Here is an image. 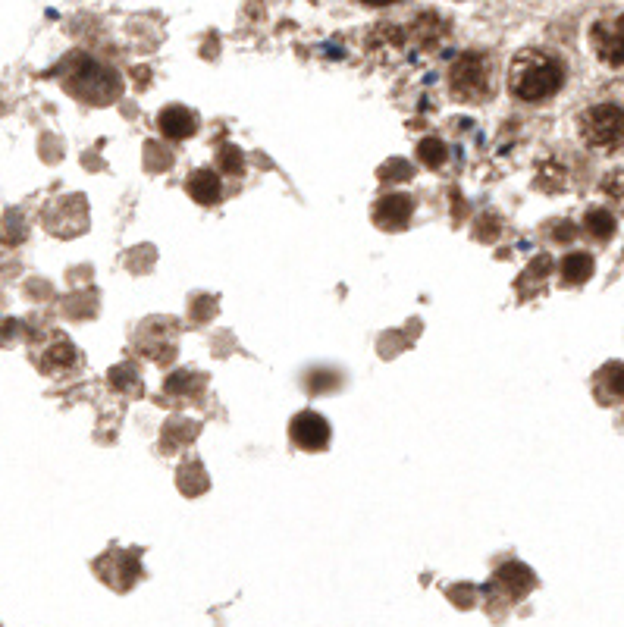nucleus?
I'll return each instance as SVG.
<instances>
[{"label": "nucleus", "mask_w": 624, "mask_h": 627, "mask_svg": "<svg viewBox=\"0 0 624 627\" xmlns=\"http://www.w3.org/2000/svg\"><path fill=\"white\" fill-rule=\"evenodd\" d=\"M565 82L562 63L546 51H521L508 69V88L518 101L537 104L552 98Z\"/></svg>", "instance_id": "f257e3e1"}, {"label": "nucleus", "mask_w": 624, "mask_h": 627, "mask_svg": "<svg viewBox=\"0 0 624 627\" xmlns=\"http://www.w3.org/2000/svg\"><path fill=\"white\" fill-rule=\"evenodd\" d=\"M449 88L458 101H468V104L487 101L493 95V63L483 54L458 57L449 73Z\"/></svg>", "instance_id": "f03ea898"}, {"label": "nucleus", "mask_w": 624, "mask_h": 627, "mask_svg": "<svg viewBox=\"0 0 624 627\" xmlns=\"http://www.w3.org/2000/svg\"><path fill=\"white\" fill-rule=\"evenodd\" d=\"M581 138L587 148L612 151L624 145V110L615 104H596L581 116Z\"/></svg>", "instance_id": "7ed1b4c3"}, {"label": "nucleus", "mask_w": 624, "mask_h": 627, "mask_svg": "<svg viewBox=\"0 0 624 627\" xmlns=\"http://www.w3.org/2000/svg\"><path fill=\"white\" fill-rule=\"evenodd\" d=\"M69 91L85 101H95V104H104L110 101L113 95H120V79L101 69L98 63L91 60H79L76 63V73L69 76Z\"/></svg>", "instance_id": "20e7f679"}, {"label": "nucleus", "mask_w": 624, "mask_h": 627, "mask_svg": "<svg viewBox=\"0 0 624 627\" xmlns=\"http://www.w3.org/2000/svg\"><path fill=\"white\" fill-rule=\"evenodd\" d=\"M590 44L606 66H624V13L599 19L590 29Z\"/></svg>", "instance_id": "39448f33"}, {"label": "nucleus", "mask_w": 624, "mask_h": 627, "mask_svg": "<svg viewBox=\"0 0 624 627\" xmlns=\"http://www.w3.org/2000/svg\"><path fill=\"white\" fill-rule=\"evenodd\" d=\"M289 436H292V443L298 449L320 452V449H327V443H330V424L323 421L317 411H302V414L292 417Z\"/></svg>", "instance_id": "423d86ee"}, {"label": "nucleus", "mask_w": 624, "mask_h": 627, "mask_svg": "<svg viewBox=\"0 0 624 627\" xmlns=\"http://www.w3.org/2000/svg\"><path fill=\"white\" fill-rule=\"evenodd\" d=\"M411 198L408 195H386L383 201H377L374 207V223L380 229H389V232H396V229H405L408 220H411Z\"/></svg>", "instance_id": "0eeeda50"}, {"label": "nucleus", "mask_w": 624, "mask_h": 627, "mask_svg": "<svg viewBox=\"0 0 624 627\" xmlns=\"http://www.w3.org/2000/svg\"><path fill=\"white\" fill-rule=\"evenodd\" d=\"M157 129L164 132L167 138H189L198 129V120H195V113L186 110V107H167V110H160V116H157Z\"/></svg>", "instance_id": "6e6552de"}, {"label": "nucleus", "mask_w": 624, "mask_h": 627, "mask_svg": "<svg viewBox=\"0 0 624 627\" xmlns=\"http://www.w3.org/2000/svg\"><path fill=\"white\" fill-rule=\"evenodd\" d=\"M189 195L198 201V204H217L220 195H223V185H220V176L214 170H195L186 182Z\"/></svg>", "instance_id": "1a4fd4ad"}, {"label": "nucleus", "mask_w": 624, "mask_h": 627, "mask_svg": "<svg viewBox=\"0 0 624 627\" xmlns=\"http://www.w3.org/2000/svg\"><path fill=\"white\" fill-rule=\"evenodd\" d=\"M496 584H499L508 596H524L530 587H534V574H530L524 565L512 562V565H505V568L496 574Z\"/></svg>", "instance_id": "9d476101"}, {"label": "nucleus", "mask_w": 624, "mask_h": 627, "mask_svg": "<svg viewBox=\"0 0 624 627\" xmlns=\"http://www.w3.org/2000/svg\"><path fill=\"white\" fill-rule=\"evenodd\" d=\"M593 276V258L584 251H574L562 261V280L565 286H584Z\"/></svg>", "instance_id": "9b49d317"}, {"label": "nucleus", "mask_w": 624, "mask_h": 627, "mask_svg": "<svg viewBox=\"0 0 624 627\" xmlns=\"http://www.w3.org/2000/svg\"><path fill=\"white\" fill-rule=\"evenodd\" d=\"M584 229L596 242H609L615 232V217L609 211H603V207H593V211H587V217H584Z\"/></svg>", "instance_id": "f8f14e48"}, {"label": "nucleus", "mask_w": 624, "mask_h": 627, "mask_svg": "<svg viewBox=\"0 0 624 627\" xmlns=\"http://www.w3.org/2000/svg\"><path fill=\"white\" fill-rule=\"evenodd\" d=\"M418 157L427 167H439V164H446V145L439 142V138H424L418 145Z\"/></svg>", "instance_id": "ddd939ff"}, {"label": "nucleus", "mask_w": 624, "mask_h": 627, "mask_svg": "<svg viewBox=\"0 0 624 627\" xmlns=\"http://www.w3.org/2000/svg\"><path fill=\"white\" fill-rule=\"evenodd\" d=\"M599 383H603L612 396L624 399V364H606L599 370Z\"/></svg>", "instance_id": "4468645a"}, {"label": "nucleus", "mask_w": 624, "mask_h": 627, "mask_svg": "<svg viewBox=\"0 0 624 627\" xmlns=\"http://www.w3.org/2000/svg\"><path fill=\"white\" fill-rule=\"evenodd\" d=\"M44 358H48L44 367H69V364H76V348L69 342H57Z\"/></svg>", "instance_id": "2eb2a0df"}, {"label": "nucleus", "mask_w": 624, "mask_h": 627, "mask_svg": "<svg viewBox=\"0 0 624 627\" xmlns=\"http://www.w3.org/2000/svg\"><path fill=\"white\" fill-rule=\"evenodd\" d=\"M242 151L239 148H233V145H226L223 151H220V167L226 170V173H242Z\"/></svg>", "instance_id": "dca6fc26"}, {"label": "nucleus", "mask_w": 624, "mask_h": 627, "mask_svg": "<svg viewBox=\"0 0 624 627\" xmlns=\"http://www.w3.org/2000/svg\"><path fill=\"white\" fill-rule=\"evenodd\" d=\"M364 4H371V7H389V4H399V0H364Z\"/></svg>", "instance_id": "f3484780"}]
</instances>
